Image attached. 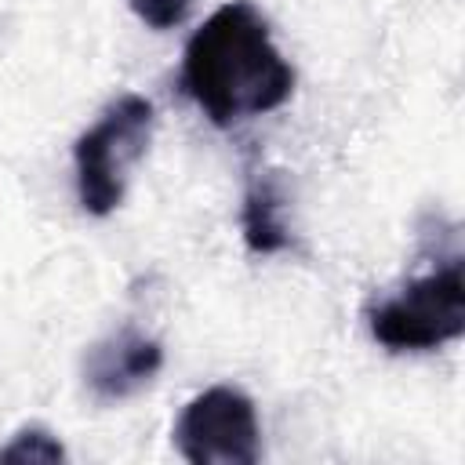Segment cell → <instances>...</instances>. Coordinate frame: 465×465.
<instances>
[{"label": "cell", "instance_id": "obj_1", "mask_svg": "<svg viewBox=\"0 0 465 465\" xmlns=\"http://www.w3.org/2000/svg\"><path fill=\"white\" fill-rule=\"evenodd\" d=\"M178 84L214 127H232L280 109L294 91V69L254 4L229 0L189 36Z\"/></svg>", "mask_w": 465, "mask_h": 465}, {"label": "cell", "instance_id": "obj_2", "mask_svg": "<svg viewBox=\"0 0 465 465\" xmlns=\"http://www.w3.org/2000/svg\"><path fill=\"white\" fill-rule=\"evenodd\" d=\"M153 120V102L127 91L73 142L76 200L87 214L105 218L124 203L127 171L145 156Z\"/></svg>", "mask_w": 465, "mask_h": 465}, {"label": "cell", "instance_id": "obj_3", "mask_svg": "<svg viewBox=\"0 0 465 465\" xmlns=\"http://www.w3.org/2000/svg\"><path fill=\"white\" fill-rule=\"evenodd\" d=\"M371 338L389 352H429L465 331V272L461 262L411 280L400 294L378 302L367 312Z\"/></svg>", "mask_w": 465, "mask_h": 465}, {"label": "cell", "instance_id": "obj_4", "mask_svg": "<svg viewBox=\"0 0 465 465\" xmlns=\"http://www.w3.org/2000/svg\"><path fill=\"white\" fill-rule=\"evenodd\" d=\"M174 447L189 465H254L262 429L254 400L232 385H211L174 421Z\"/></svg>", "mask_w": 465, "mask_h": 465}, {"label": "cell", "instance_id": "obj_5", "mask_svg": "<svg viewBox=\"0 0 465 465\" xmlns=\"http://www.w3.org/2000/svg\"><path fill=\"white\" fill-rule=\"evenodd\" d=\"M163 367L160 338L145 334L134 323H124L98 338L84 352V385L98 403H120L142 392Z\"/></svg>", "mask_w": 465, "mask_h": 465}, {"label": "cell", "instance_id": "obj_6", "mask_svg": "<svg viewBox=\"0 0 465 465\" xmlns=\"http://www.w3.org/2000/svg\"><path fill=\"white\" fill-rule=\"evenodd\" d=\"M283 185L272 171H254L243 189V207H240V229L243 243L251 254H280L291 247V229L283 222Z\"/></svg>", "mask_w": 465, "mask_h": 465}, {"label": "cell", "instance_id": "obj_7", "mask_svg": "<svg viewBox=\"0 0 465 465\" xmlns=\"http://www.w3.org/2000/svg\"><path fill=\"white\" fill-rule=\"evenodd\" d=\"M0 461L4 465H58L65 461V447L51 429L25 425L0 447Z\"/></svg>", "mask_w": 465, "mask_h": 465}, {"label": "cell", "instance_id": "obj_8", "mask_svg": "<svg viewBox=\"0 0 465 465\" xmlns=\"http://www.w3.org/2000/svg\"><path fill=\"white\" fill-rule=\"evenodd\" d=\"M127 4L149 29H174L185 22L193 7V0H127Z\"/></svg>", "mask_w": 465, "mask_h": 465}]
</instances>
